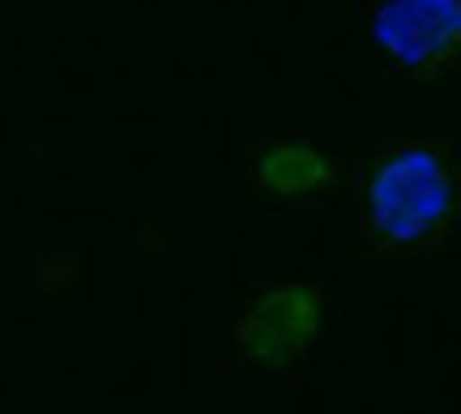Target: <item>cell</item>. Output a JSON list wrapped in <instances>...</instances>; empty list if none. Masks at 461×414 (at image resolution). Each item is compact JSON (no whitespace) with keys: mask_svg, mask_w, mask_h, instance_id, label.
Returning a JSON list of instances; mask_svg holds the SVG:
<instances>
[{"mask_svg":"<svg viewBox=\"0 0 461 414\" xmlns=\"http://www.w3.org/2000/svg\"><path fill=\"white\" fill-rule=\"evenodd\" d=\"M448 166L431 149H406L380 166L372 184V214L389 239H419L448 214Z\"/></svg>","mask_w":461,"mask_h":414,"instance_id":"1","label":"cell"},{"mask_svg":"<svg viewBox=\"0 0 461 414\" xmlns=\"http://www.w3.org/2000/svg\"><path fill=\"white\" fill-rule=\"evenodd\" d=\"M457 26V0H389L376 14V39L406 65H423L448 51Z\"/></svg>","mask_w":461,"mask_h":414,"instance_id":"2","label":"cell"},{"mask_svg":"<svg viewBox=\"0 0 461 414\" xmlns=\"http://www.w3.org/2000/svg\"><path fill=\"white\" fill-rule=\"evenodd\" d=\"M265 176H269V184H278V188H308V184H316L325 176V163L312 158L308 149H282V154H274L265 163Z\"/></svg>","mask_w":461,"mask_h":414,"instance_id":"3","label":"cell"}]
</instances>
